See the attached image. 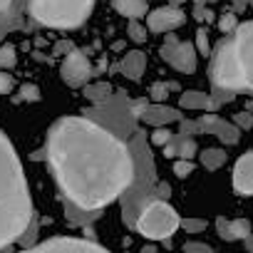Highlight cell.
<instances>
[{
  "label": "cell",
  "instance_id": "obj_41",
  "mask_svg": "<svg viewBox=\"0 0 253 253\" xmlns=\"http://www.w3.org/2000/svg\"><path fill=\"white\" fill-rule=\"evenodd\" d=\"M144 253H154V248H144Z\"/></svg>",
  "mask_w": 253,
  "mask_h": 253
},
{
  "label": "cell",
  "instance_id": "obj_11",
  "mask_svg": "<svg viewBox=\"0 0 253 253\" xmlns=\"http://www.w3.org/2000/svg\"><path fill=\"white\" fill-rule=\"evenodd\" d=\"M233 186L238 194H253V152H246L233 167Z\"/></svg>",
  "mask_w": 253,
  "mask_h": 253
},
{
  "label": "cell",
  "instance_id": "obj_19",
  "mask_svg": "<svg viewBox=\"0 0 253 253\" xmlns=\"http://www.w3.org/2000/svg\"><path fill=\"white\" fill-rule=\"evenodd\" d=\"M226 159H228V154L223 152V149H204L201 152V164H204V169H209V171H216V169H221L223 164H226Z\"/></svg>",
  "mask_w": 253,
  "mask_h": 253
},
{
  "label": "cell",
  "instance_id": "obj_38",
  "mask_svg": "<svg viewBox=\"0 0 253 253\" xmlns=\"http://www.w3.org/2000/svg\"><path fill=\"white\" fill-rule=\"evenodd\" d=\"M231 3L236 5V10H243V8L248 5V0H231Z\"/></svg>",
  "mask_w": 253,
  "mask_h": 253
},
{
  "label": "cell",
  "instance_id": "obj_30",
  "mask_svg": "<svg viewBox=\"0 0 253 253\" xmlns=\"http://www.w3.org/2000/svg\"><path fill=\"white\" fill-rule=\"evenodd\" d=\"M233 124L238 129H253V114L251 112H238L233 114Z\"/></svg>",
  "mask_w": 253,
  "mask_h": 253
},
{
  "label": "cell",
  "instance_id": "obj_3",
  "mask_svg": "<svg viewBox=\"0 0 253 253\" xmlns=\"http://www.w3.org/2000/svg\"><path fill=\"white\" fill-rule=\"evenodd\" d=\"M97 0H25L28 15L50 30H75L87 23Z\"/></svg>",
  "mask_w": 253,
  "mask_h": 253
},
{
  "label": "cell",
  "instance_id": "obj_4",
  "mask_svg": "<svg viewBox=\"0 0 253 253\" xmlns=\"http://www.w3.org/2000/svg\"><path fill=\"white\" fill-rule=\"evenodd\" d=\"M179 223H181L179 213L167 201H152L149 206H144L137 228L149 241H167L171 238V233H176Z\"/></svg>",
  "mask_w": 253,
  "mask_h": 253
},
{
  "label": "cell",
  "instance_id": "obj_6",
  "mask_svg": "<svg viewBox=\"0 0 253 253\" xmlns=\"http://www.w3.org/2000/svg\"><path fill=\"white\" fill-rule=\"evenodd\" d=\"M162 60L174 67L176 72H184V75H191L196 72V47L191 42H184V40H176V35H167L162 50H159Z\"/></svg>",
  "mask_w": 253,
  "mask_h": 253
},
{
  "label": "cell",
  "instance_id": "obj_33",
  "mask_svg": "<svg viewBox=\"0 0 253 253\" xmlns=\"http://www.w3.org/2000/svg\"><path fill=\"white\" fill-rule=\"evenodd\" d=\"M184 253H216L211 246H206V243H199V241H189V243H184Z\"/></svg>",
  "mask_w": 253,
  "mask_h": 253
},
{
  "label": "cell",
  "instance_id": "obj_28",
  "mask_svg": "<svg viewBox=\"0 0 253 253\" xmlns=\"http://www.w3.org/2000/svg\"><path fill=\"white\" fill-rule=\"evenodd\" d=\"M179 226H181L186 233H201V231H206V221H204V218H184Z\"/></svg>",
  "mask_w": 253,
  "mask_h": 253
},
{
  "label": "cell",
  "instance_id": "obj_10",
  "mask_svg": "<svg viewBox=\"0 0 253 253\" xmlns=\"http://www.w3.org/2000/svg\"><path fill=\"white\" fill-rule=\"evenodd\" d=\"M199 129H201V134H213V137H218L223 144H238V139H241V129L233 124V122H226V119H221L218 114H201L199 119Z\"/></svg>",
  "mask_w": 253,
  "mask_h": 253
},
{
  "label": "cell",
  "instance_id": "obj_25",
  "mask_svg": "<svg viewBox=\"0 0 253 253\" xmlns=\"http://www.w3.org/2000/svg\"><path fill=\"white\" fill-rule=\"evenodd\" d=\"M38 99H40L38 84H23L18 89V97H15V102H38Z\"/></svg>",
  "mask_w": 253,
  "mask_h": 253
},
{
  "label": "cell",
  "instance_id": "obj_34",
  "mask_svg": "<svg viewBox=\"0 0 253 253\" xmlns=\"http://www.w3.org/2000/svg\"><path fill=\"white\" fill-rule=\"evenodd\" d=\"M194 18H196L199 23H211V20H213V13H211L209 8H204V5H196V8H194Z\"/></svg>",
  "mask_w": 253,
  "mask_h": 253
},
{
  "label": "cell",
  "instance_id": "obj_22",
  "mask_svg": "<svg viewBox=\"0 0 253 253\" xmlns=\"http://www.w3.org/2000/svg\"><path fill=\"white\" fill-rule=\"evenodd\" d=\"M174 87H176L174 82H154V84L149 87V94H152L154 104H164V99L169 97V92H171Z\"/></svg>",
  "mask_w": 253,
  "mask_h": 253
},
{
  "label": "cell",
  "instance_id": "obj_35",
  "mask_svg": "<svg viewBox=\"0 0 253 253\" xmlns=\"http://www.w3.org/2000/svg\"><path fill=\"white\" fill-rule=\"evenodd\" d=\"M147 104H149L147 99H137V102H132V114H134V117H142L144 109H147Z\"/></svg>",
  "mask_w": 253,
  "mask_h": 253
},
{
  "label": "cell",
  "instance_id": "obj_43",
  "mask_svg": "<svg viewBox=\"0 0 253 253\" xmlns=\"http://www.w3.org/2000/svg\"><path fill=\"white\" fill-rule=\"evenodd\" d=\"M248 107H251V109H253V102H251V104H248Z\"/></svg>",
  "mask_w": 253,
  "mask_h": 253
},
{
  "label": "cell",
  "instance_id": "obj_36",
  "mask_svg": "<svg viewBox=\"0 0 253 253\" xmlns=\"http://www.w3.org/2000/svg\"><path fill=\"white\" fill-rule=\"evenodd\" d=\"M70 50H75V47H72V42H67V40H62V42L55 45V55H67Z\"/></svg>",
  "mask_w": 253,
  "mask_h": 253
},
{
  "label": "cell",
  "instance_id": "obj_7",
  "mask_svg": "<svg viewBox=\"0 0 253 253\" xmlns=\"http://www.w3.org/2000/svg\"><path fill=\"white\" fill-rule=\"evenodd\" d=\"M20 253H109L107 248L97 246L94 241H87V238H50L45 243H38V246H30Z\"/></svg>",
  "mask_w": 253,
  "mask_h": 253
},
{
  "label": "cell",
  "instance_id": "obj_12",
  "mask_svg": "<svg viewBox=\"0 0 253 253\" xmlns=\"http://www.w3.org/2000/svg\"><path fill=\"white\" fill-rule=\"evenodd\" d=\"M164 157L167 159H186V162H191L196 157V139L194 137H184V134H174L169 139V144L164 147Z\"/></svg>",
  "mask_w": 253,
  "mask_h": 253
},
{
  "label": "cell",
  "instance_id": "obj_23",
  "mask_svg": "<svg viewBox=\"0 0 253 253\" xmlns=\"http://www.w3.org/2000/svg\"><path fill=\"white\" fill-rule=\"evenodd\" d=\"M15 62H18L15 47L13 45H0V67L10 70V67H15Z\"/></svg>",
  "mask_w": 253,
  "mask_h": 253
},
{
  "label": "cell",
  "instance_id": "obj_2",
  "mask_svg": "<svg viewBox=\"0 0 253 253\" xmlns=\"http://www.w3.org/2000/svg\"><path fill=\"white\" fill-rule=\"evenodd\" d=\"M33 223V199L25 181L23 164L0 132V251L23 238Z\"/></svg>",
  "mask_w": 253,
  "mask_h": 253
},
{
  "label": "cell",
  "instance_id": "obj_21",
  "mask_svg": "<svg viewBox=\"0 0 253 253\" xmlns=\"http://www.w3.org/2000/svg\"><path fill=\"white\" fill-rule=\"evenodd\" d=\"M126 35H129L132 42L144 45L147 38H149V30H147V25H142L139 20H129V25H126Z\"/></svg>",
  "mask_w": 253,
  "mask_h": 253
},
{
  "label": "cell",
  "instance_id": "obj_27",
  "mask_svg": "<svg viewBox=\"0 0 253 253\" xmlns=\"http://www.w3.org/2000/svg\"><path fill=\"white\" fill-rule=\"evenodd\" d=\"M179 134H184V137H194V134H201V129H199V122L196 119H179Z\"/></svg>",
  "mask_w": 253,
  "mask_h": 253
},
{
  "label": "cell",
  "instance_id": "obj_24",
  "mask_svg": "<svg viewBox=\"0 0 253 253\" xmlns=\"http://www.w3.org/2000/svg\"><path fill=\"white\" fill-rule=\"evenodd\" d=\"M171 137H174V132H169L167 126H154V132L149 134V142H152L154 147H167Z\"/></svg>",
  "mask_w": 253,
  "mask_h": 253
},
{
  "label": "cell",
  "instance_id": "obj_29",
  "mask_svg": "<svg viewBox=\"0 0 253 253\" xmlns=\"http://www.w3.org/2000/svg\"><path fill=\"white\" fill-rule=\"evenodd\" d=\"M196 50H199V55H209V52H211L209 33H206L204 28H199V30H196Z\"/></svg>",
  "mask_w": 253,
  "mask_h": 253
},
{
  "label": "cell",
  "instance_id": "obj_40",
  "mask_svg": "<svg viewBox=\"0 0 253 253\" xmlns=\"http://www.w3.org/2000/svg\"><path fill=\"white\" fill-rule=\"evenodd\" d=\"M206 3V0H194V5H204Z\"/></svg>",
  "mask_w": 253,
  "mask_h": 253
},
{
  "label": "cell",
  "instance_id": "obj_1",
  "mask_svg": "<svg viewBox=\"0 0 253 253\" xmlns=\"http://www.w3.org/2000/svg\"><path fill=\"white\" fill-rule=\"evenodd\" d=\"M45 159L60 194L82 211L109 206L134 181L129 149L87 117H62L50 126Z\"/></svg>",
  "mask_w": 253,
  "mask_h": 253
},
{
  "label": "cell",
  "instance_id": "obj_17",
  "mask_svg": "<svg viewBox=\"0 0 253 253\" xmlns=\"http://www.w3.org/2000/svg\"><path fill=\"white\" fill-rule=\"evenodd\" d=\"M112 8L126 20H139V18H147L149 13L147 0H112Z\"/></svg>",
  "mask_w": 253,
  "mask_h": 253
},
{
  "label": "cell",
  "instance_id": "obj_39",
  "mask_svg": "<svg viewBox=\"0 0 253 253\" xmlns=\"http://www.w3.org/2000/svg\"><path fill=\"white\" fill-rule=\"evenodd\" d=\"M167 3H169V5H174V8H181V5L186 3V0H167Z\"/></svg>",
  "mask_w": 253,
  "mask_h": 253
},
{
  "label": "cell",
  "instance_id": "obj_13",
  "mask_svg": "<svg viewBox=\"0 0 253 253\" xmlns=\"http://www.w3.org/2000/svg\"><path fill=\"white\" fill-rule=\"evenodd\" d=\"M119 72L126 77V80H132V82H139L147 72V55L139 52V50H132V52H126L124 60L119 62Z\"/></svg>",
  "mask_w": 253,
  "mask_h": 253
},
{
  "label": "cell",
  "instance_id": "obj_26",
  "mask_svg": "<svg viewBox=\"0 0 253 253\" xmlns=\"http://www.w3.org/2000/svg\"><path fill=\"white\" fill-rule=\"evenodd\" d=\"M238 28V20H236V13H223L221 18H218V30L223 33V35H231L233 30Z\"/></svg>",
  "mask_w": 253,
  "mask_h": 253
},
{
  "label": "cell",
  "instance_id": "obj_42",
  "mask_svg": "<svg viewBox=\"0 0 253 253\" xmlns=\"http://www.w3.org/2000/svg\"><path fill=\"white\" fill-rule=\"evenodd\" d=\"M248 3H251V8H253V0H248Z\"/></svg>",
  "mask_w": 253,
  "mask_h": 253
},
{
  "label": "cell",
  "instance_id": "obj_32",
  "mask_svg": "<svg viewBox=\"0 0 253 253\" xmlns=\"http://www.w3.org/2000/svg\"><path fill=\"white\" fill-rule=\"evenodd\" d=\"M13 87H15L13 75H8L5 70H0V94H10V92H13Z\"/></svg>",
  "mask_w": 253,
  "mask_h": 253
},
{
  "label": "cell",
  "instance_id": "obj_8",
  "mask_svg": "<svg viewBox=\"0 0 253 253\" xmlns=\"http://www.w3.org/2000/svg\"><path fill=\"white\" fill-rule=\"evenodd\" d=\"M60 77L65 80V84L70 87H84L92 77V65L87 60V55L82 50H70L60 65Z\"/></svg>",
  "mask_w": 253,
  "mask_h": 253
},
{
  "label": "cell",
  "instance_id": "obj_20",
  "mask_svg": "<svg viewBox=\"0 0 253 253\" xmlns=\"http://www.w3.org/2000/svg\"><path fill=\"white\" fill-rule=\"evenodd\" d=\"M109 92H112V87H109L107 82H97V84H84V97H87L89 102H104V99L109 97Z\"/></svg>",
  "mask_w": 253,
  "mask_h": 253
},
{
  "label": "cell",
  "instance_id": "obj_9",
  "mask_svg": "<svg viewBox=\"0 0 253 253\" xmlns=\"http://www.w3.org/2000/svg\"><path fill=\"white\" fill-rule=\"evenodd\" d=\"M184 23H186V13L181 8H174V5H164V8L147 13V30L157 33V35L171 33V30L181 28Z\"/></svg>",
  "mask_w": 253,
  "mask_h": 253
},
{
  "label": "cell",
  "instance_id": "obj_14",
  "mask_svg": "<svg viewBox=\"0 0 253 253\" xmlns=\"http://www.w3.org/2000/svg\"><path fill=\"white\" fill-rule=\"evenodd\" d=\"M216 233L223 238V241H243L248 233H251V223L246 218H236V221H228L223 216L216 218Z\"/></svg>",
  "mask_w": 253,
  "mask_h": 253
},
{
  "label": "cell",
  "instance_id": "obj_16",
  "mask_svg": "<svg viewBox=\"0 0 253 253\" xmlns=\"http://www.w3.org/2000/svg\"><path fill=\"white\" fill-rule=\"evenodd\" d=\"M179 104L184 109H204V112H213L218 104L211 94L206 92H196V89H186L181 97H179Z\"/></svg>",
  "mask_w": 253,
  "mask_h": 253
},
{
  "label": "cell",
  "instance_id": "obj_15",
  "mask_svg": "<svg viewBox=\"0 0 253 253\" xmlns=\"http://www.w3.org/2000/svg\"><path fill=\"white\" fill-rule=\"evenodd\" d=\"M142 122L152 124V126H164V124H171V122H179L181 119V112L167 107V104H147L144 114L139 117Z\"/></svg>",
  "mask_w": 253,
  "mask_h": 253
},
{
  "label": "cell",
  "instance_id": "obj_5",
  "mask_svg": "<svg viewBox=\"0 0 253 253\" xmlns=\"http://www.w3.org/2000/svg\"><path fill=\"white\" fill-rule=\"evenodd\" d=\"M228 38L233 45V57L238 65L241 87L253 92V23H238V28Z\"/></svg>",
  "mask_w": 253,
  "mask_h": 253
},
{
  "label": "cell",
  "instance_id": "obj_18",
  "mask_svg": "<svg viewBox=\"0 0 253 253\" xmlns=\"http://www.w3.org/2000/svg\"><path fill=\"white\" fill-rule=\"evenodd\" d=\"M15 15H18L15 0H0V38L5 35V30L15 25Z\"/></svg>",
  "mask_w": 253,
  "mask_h": 253
},
{
  "label": "cell",
  "instance_id": "obj_31",
  "mask_svg": "<svg viewBox=\"0 0 253 253\" xmlns=\"http://www.w3.org/2000/svg\"><path fill=\"white\" fill-rule=\"evenodd\" d=\"M191 171H194V162H186V159H176L174 162V174L179 179H186Z\"/></svg>",
  "mask_w": 253,
  "mask_h": 253
},
{
  "label": "cell",
  "instance_id": "obj_37",
  "mask_svg": "<svg viewBox=\"0 0 253 253\" xmlns=\"http://www.w3.org/2000/svg\"><path fill=\"white\" fill-rule=\"evenodd\" d=\"M243 246H246V251H248V253H253V233H248V236L243 238Z\"/></svg>",
  "mask_w": 253,
  "mask_h": 253
}]
</instances>
